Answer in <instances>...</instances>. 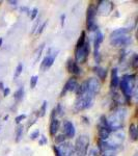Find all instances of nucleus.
I'll use <instances>...</instances> for the list:
<instances>
[{"label": "nucleus", "instance_id": "7", "mask_svg": "<svg viewBox=\"0 0 138 156\" xmlns=\"http://www.w3.org/2000/svg\"><path fill=\"white\" fill-rule=\"evenodd\" d=\"M89 54V42H85L83 46L76 48L75 50V62L77 64H83L87 59V56Z\"/></svg>", "mask_w": 138, "mask_h": 156}, {"label": "nucleus", "instance_id": "17", "mask_svg": "<svg viewBox=\"0 0 138 156\" xmlns=\"http://www.w3.org/2000/svg\"><path fill=\"white\" fill-rule=\"evenodd\" d=\"M117 72H119V71H117L116 68L112 69V71H111V87H112V89L117 87V85H119V79Z\"/></svg>", "mask_w": 138, "mask_h": 156}, {"label": "nucleus", "instance_id": "13", "mask_svg": "<svg viewBox=\"0 0 138 156\" xmlns=\"http://www.w3.org/2000/svg\"><path fill=\"white\" fill-rule=\"evenodd\" d=\"M78 85L79 84H78V82H77L76 78L71 77L66 82V84H64V90H62V92H61V96H64L67 92H75V90H77V87H78Z\"/></svg>", "mask_w": 138, "mask_h": 156}, {"label": "nucleus", "instance_id": "15", "mask_svg": "<svg viewBox=\"0 0 138 156\" xmlns=\"http://www.w3.org/2000/svg\"><path fill=\"white\" fill-rule=\"evenodd\" d=\"M67 71H69L70 73H72V74H74V75L81 74V69H80L78 64H77L75 60H73V59L67 60Z\"/></svg>", "mask_w": 138, "mask_h": 156}, {"label": "nucleus", "instance_id": "21", "mask_svg": "<svg viewBox=\"0 0 138 156\" xmlns=\"http://www.w3.org/2000/svg\"><path fill=\"white\" fill-rule=\"evenodd\" d=\"M129 133H130V137L132 138V140H136L137 137H138V130H137V127L135 124H132L130 125V128H129Z\"/></svg>", "mask_w": 138, "mask_h": 156}, {"label": "nucleus", "instance_id": "2", "mask_svg": "<svg viewBox=\"0 0 138 156\" xmlns=\"http://www.w3.org/2000/svg\"><path fill=\"white\" fill-rule=\"evenodd\" d=\"M135 78L136 76L133 74H127L124 75L122 78V80H119V85H120V90H122V94L125 95L126 98H131L133 90L135 89Z\"/></svg>", "mask_w": 138, "mask_h": 156}, {"label": "nucleus", "instance_id": "19", "mask_svg": "<svg viewBox=\"0 0 138 156\" xmlns=\"http://www.w3.org/2000/svg\"><path fill=\"white\" fill-rule=\"evenodd\" d=\"M94 71L96 72V74L98 75V77L100 78V79L104 80L105 78L107 76V71L106 69H103L101 67H95L94 68Z\"/></svg>", "mask_w": 138, "mask_h": 156}, {"label": "nucleus", "instance_id": "37", "mask_svg": "<svg viewBox=\"0 0 138 156\" xmlns=\"http://www.w3.org/2000/svg\"><path fill=\"white\" fill-rule=\"evenodd\" d=\"M9 92H11V90H9V87H5V89H4V90H3V94H4V96H9Z\"/></svg>", "mask_w": 138, "mask_h": 156}, {"label": "nucleus", "instance_id": "9", "mask_svg": "<svg viewBox=\"0 0 138 156\" xmlns=\"http://www.w3.org/2000/svg\"><path fill=\"white\" fill-rule=\"evenodd\" d=\"M132 43V37L129 34H124L114 39H110V44L114 47H122V46H127V45Z\"/></svg>", "mask_w": 138, "mask_h": 156}, {"label": "nucleus", "instance_id": "45", "mask_svg": "<svg viewBox=\"0 0 138 156\" xmlns=\"http://www.w3.org/2000/svg\"><path fill=\"white\" fill-rule=\"evenodd\" d=\"M102 156H106V155H102Z\"/></svg>", "mask_w": 138, "mask_h": 156}, {"label": "nucleus", "instance_id": "34", "mask_svg": "<svg viewBox=\"0 0 138 156\" xmlns=\"http://www.w3.org/2000/svg\"><path fill=\"white\" fill-rule=\"evenodd\" d=\"M64 140H66V136H64V134H60V135H58L56 138H55V140H56V143H64Z\"/></svg>", "mask_w": 138, "mask_h": 156}, {"label": "nucleus", "instance_id": "11", "mask_svg": "<svg viewBox=\"0 0 138 156\" xmlns=\"http://www.w3.org/2000/svg\"><path fill=\"white\" fill-rule=\"evenodd\" d=\"M57 53H58V51H54L53 53H49L45 56V58L43 59L42 64H41V70L42 71H47V70L49 69L50 67L53 65L55 58H56L57 56Z\"/></svg>", "mask_w": 138, "mask_h": 156}, {"label": "nucleus", "instance_id": "27", "mask_svg": "<svg viewBox=\"0 0 138 156\" xmlns=\"http://www.w3.org/2000/svg\"><path fill=\"white\" fill-rule=\"evenodd\" d=\"M22 71H23V65L20 62V64L17 66V68H16V72H15V75H14V77L15 78H18L20 75L22 74Z\"/></svg>", "mask_w": 138, "mask_h": 156}, {"label": "nucleus", "instance_id": "10", "mask_svg": "<svg viewBox=\"0 0 138 156\" xmlns=\"http://www.w3.org/2000/svg\"><path fill=\"white\" fill-rule=\"evenodd\" d=\"M56 149L61 156H74L75 154L74 146L70 144V143H66V142L61 143L59 146H57Z\"/></svg>", "mask_w": 138, "mask_h": 156}, {"label": "nucleus", "instance_id": "46", "mask_svg": "<svg viewBox=\"0 0 138 156\" xmlns=\"http://www.w3.org/2000/svg\"><path fill=\"white\" fill-rule=\"evenodd\" d=\"M112 156H115V155H112Z\"/></svg>", "mask_w": 138, "mask_h": 156}, {"label": "nucleus", "instance_id": "41", "mask_svg": "<svg viewBox=\"0 0 138 156\" xmlns=\"http://www.w3.org/2000/svg\"><path fill=\"white\" fill-rule=\"evenodd\" d=\"M3 89V83L2 82H0V90H2Z\"/></svg>", "mask_w": 138, "mask_h": 156}, {"label": "nucleus", "instance_id": "3", "mask_svg": "<svg viewBox=\"0 0 138 156\" xmlns=\"http://www.w3.org/2000/svg\"><path fill=\"white\" fill-rule=\"evenodd\" d=\"M89 146V138L87 135H80L75 144V152L78 156H86Z\"/></svg>", "mask_w": 138, "mask_h": 156}, {"label": "nucleus", "instance_id": "40", "mask_svg": "<svg viewBox=\"0 0 138 156\" xmlns=\"http://www.w3.org/2000/svg\"><path fill=\"white\" fill-rule=\"evenodd\" d=\"M9 3H11L12 5H17V3H18V1H9Z\"/></svg>", "mask_w": 138, "mask_h": 156}, {"label": "nucleus", "instance_id": "1", "mask_svg": "<svg viewBox=\"0 0 138 156\" xmlns=\"http://www.w3.org/2000/svg\"><path fill=\"white\" fill-rule=\"evenodd\" d=\"M127 115V109L124 107L116 108L111 115H109L107 119V125L110 131H117L120 130V128L122 127Z\"/></svg>", "mask_w": 138, "mask_h": 156}, {"label": "nucleus", "instance_id": "25", "mask_svg": "<svg viewBox=\"0 0 138 156\" xmlns=\"http://www.w3.org/2000/svg\"><path fill=\"white\" fill-rule=\"evenodd\" d=\"M85 31H82L81 32V36H80L78 42H77V45H76V48H79V47L83 46L84 43H85Z\"/></svg>", "mask_w": 138, "mask_h": 156}, {"label": "nucleus", "instance_id": "30", "mask_svg": "<svg viewBox=\"0 0 138 156\" xmlns=\"http://www.w3.org/2000/svg\"><path fill=\"white\" fill-rule=\"evenodd\" d=\"M44 46L45 45L43 44V45H41V46H40V48L37 49V51H36V58H34V62H37V60H39V58L40 57H41V54H42V51H43V49H44Z\"/></svg>", "mask_w": 138, "mask_h": 156}, {"label": "nucleus", "instance_id": "16", "mask_svg": "<svg viewBox=\"0 0 138 156\" xmlns=\"http://www.w3.org/2000/svg\"><path fill=\"white\" fill-rule=\"evenodd\" d=\"M98 128H99V129H98V133H99L100 140H107V138L111 134V131H110L109 128L105 127V126H101V125H99Z\"/></svg>", "mask_w": 138, "mask_h": 156}, {"label": "nucleus", "instance_id": "22", "mask_svg": "<svg viewBox=\"0 0 138 156\" xmlns=\"http://www.w3.org/2000/svg\"><path fill=\"white\" fill-rule=\"evenodd\" d=\"M99 150L103 153L110 150V147H109V145L107 144L106 140H99Z\"/></svg>", "mask_w": 138, "mask_h": 156}, {"label": "nucleus", "instance_id": "31", "mask_svg": "<svg viewBox=\"0 0 138 156\" xmlns=\"http://www.w3.org/2000/svg\"><path fill=\"white\" fill-rule=\"evenodd\" d=\"M25 119H26V115H18V117H16L15 121H16L17 124H20V123Z\"/></svg>", "mask_w": 138, "mask_h": 156}, {"label": "nucleus", "instance_id": "28", "mask_svg": "<svg viewBox=\"0 0 138 156\" xmlns=\"http://www.w3.org/2000/svg\"><path fill=\"white\" fill-rule=\"evenodd\" d=\"M37 80H39V76H36V75H33V76L30 78V87L31 89H34L36 87Z\"/></svg>", "mask_w": 138, "mask_h": 156}, {"label": "nucleus", "instance_id": "39", "mask_svg": "<svg viewBox=\"0 0 138 156\" xmlns=\"http://www.w3.org/2000/svg\"><path fill=\"white\" fill-rule=\"evenodd\" d=\"M64 18H66V16L64 15H61V25L64 26Z\"/></svg>", "mask_w": 138, "mask_h": 156}, {"label": "nucleus", "instance_id": "36", "mask_svg": "<svg viewBox=\"0 0 138 156\" xmlns=\"http://www.w3.org/2000/svg\"><path fill=\"white\" fill-rule=\"evenodd\" d=\"M39 144L41 145V146L45 145V144H47V137H46V136H44V135H42L41 140H39Z\"/></svg>", "mask_w": 138, "mask_h": 156}, {"label": "nucleus", "instance_id": "5", "mask_svg": "<svg viewBox=\"0 0 138 156\" xmlns=\"http://www.w3.org/2000/svg\"><path fill=\"white\" fill-rule=\"evenodd\" d=\"M85 84H86V90H85L84 95H86V96L95 98V95L98 94L101 90V83L95 77L85 80Z\"/></svg>", "mask_w": 138, "mask_h": 156}, {"label": "nucleus", "instance_id": "29", "mask_svg": "<svg viewBox=\"0 0 138 156\" xmlns=\"http://www.w3.org/2000/svg\"><path fill=\"white\" fill-rule=\"evenodd\" d=\"M131 66L134 68V69H137V66H138V56H137V54L133 55V58L131 60Z\"/></svg>", "mask_w": 138, "mask_h": 156}, {"label": "nucleus", "instance_id": "20", "mask_svg": "<svg viewBox=\"0 0 138 156\" xmlns=\"http://www.w3.org/2000/svg\"><path fill=\"white\" fill-rule=\"evenodd\" d=\"M128 31H129V30H128L127 28L116 29V30H114V31L111 32V34H110V39H114V37L124 36V34H128Z\"/></svg>", "mask_w": 138, "mask_h": 156}, {"label": "nucleus", "instance_id": "12", "mask_svg": "<svg viewBox=\"0 0 138 156\" xmlns=\"http://www.w3.org/2000/svg\"><path fill=\"white\" fill-rule=\"evenodd\" d=\"M62 129H64V135L66 137L72 138L75 136L76 130H75V126L72 122H70V121H64V125H62Z\"/></svg>", "mask_w": 138, "mask_h": 156}, {"label": "nucleus", "instance_id": "26", "mask_svg": "<svg viewBox=\"0 0 138 156\" xmlns=\"http://www.w3.org/2000/svg\"><path fill=\"white\" fill-rule=\"evenodd\" d=\"M46 112H47V101H44L41 106V109H40V112H39L40 117H44V115H46Z\"/></svg>", "mask_w": 138, "mask_h": 156}, {"label": "nucleus", "instance_id": "43", "mask_svg": "<svg viewBox=\"0 0 138 156\" xmlns=\"http://www.w3.org/2000/svg\"><path fill=\"white\" fill-rule=\"evenodd\" d=\"M90 154H91V156H97V154H95V152H94V151H92V152L90 153Z\"/></svg>", "mask_w": 138, "mask_h": 156}, {"label": "nucleus", "instance_id": "23", "mask_svg": "<svg viewBox=\"0 0 138 156\" xmlns=\"http://www.w3.org/2000/svg\"><path fill=\"white\" fill-rule=\"evenodd\" d=\"M23 95H24V87H21L16 93H15V95H14L15 100H16L17 102H19L20 100H22V98H23Z\"/></svg>", "mask_w": 138, "mask_h": 156}, {"label": "nucleus", "instance_id": "42", "mask_svg": "<svg viewBox=\"0 0 138 156\" xmlns=\"http://www.w3.org/2000/svg\"><path fill=\"white\" fill-rule=\"evenodd\" d=\"M2 46V37H0V47Z\"/></svg>", "mask_w": 138, "mask_h": 156}, {"label": "nucleus", "instance_id": "14", "mask_svg": "<svg viewBox=\"0 0 138 156\" xmlns=\"http://www.w3.org/2000/svg\"><path fill=\"white\" fill-rule=\"evenodd\" d=\"M103 42V34L100 30H97L96 37H95V58H96L97 62H100V53H99V49H100V45Z\"/></svg>", "mask_w": 138, "mask_h": 156}, {"label": "nucleus", "instance_id": "33", "mask_svg": "<svg viewBox=\"0 0 138 156\" xmlns=\"http://www.w3.org/2000/svg\"><path fill=\"white\" fill-rule=\"evenodd\" d=\"M37 14H39V9H37L36 7V9H32L31 15H30V19H31V20H34V19H36V15H37Z\"/></svg>", "mask_w": 138, "mask_h": 156}, {"label": "nucleus", "instance_id": "4", "mask_svg": "<svg viewBox=\"0 0 138 156\" xmlns=\"http://www.w3.org/2000/svg\"><path fill=\"white\" fill-rule=\"evenodd\" d=\"M92 102H94V98L92 97L86 96V95L79 96L77 98L76 101H75V104H74L75 112H82V110L89 108L92 105Z\"/></svg>", "mask_w": 138, "mask_h": 156}, {"label": "nucleus", "instance_id": "38", "mask_svg": "<svg viewBox=\"0 0 138 156\" xmlns=\"http://www.w3.org/2000/svg\"><path fill=\"white\" fill-rule=\"evenodd\" d=\"M53 149H54V152H55V156H61V155H60V153L58 152V151H57V149H56V147H55V146L53 147Z\"/></svg>", "mask_w": 138, "mask_h": 156}, {"label": "nucleus", "instance_id": "32", "mask_svg": "<svg viewBox=\"0 0 138 156\" xmlns=\"http://www.w3.org/2000/svg\"><path fill=\"white\" fill-rule=\"evenodd\" d=\"M40 136V131L39 130H36L34 132H32L31 134H30V138H31L32 140H36L37 137Z\"/></svg>", "mask_w": 138, "mask_h": 156}, {"label": "nucleus", "instance_id": "35", "mask_svg": "<svg viewBox=\"0 0 138 156\" xmlns=\"http://www.w3.org/2000/svg\"><path fill=\"white\" fill-rule=\"evenodd\" d=\"M46 25H47V22H44V23H43L41 26H40V28H39V30H37V32L36 34H41L43 31H44V28L45 27H46Z\"/></svg>", "mask_w": 138, "mask_h": 156}, {"label": "nucleus", "instance_id": "18", "mask_svg": "<svg viewBox=\"0 0 138 156\" xmlns=\"http://www.w3.org/2000/svg\"><path fill=\"white\" fill-rule=\"evenodd\" d=\"M59 129V121L57 119H53L51 121V124H50V134L52 136H54L57 133Z\"/></svg>", "mask_w": 138, "mask_h": 156}, {"label": "nucleus", "instance_id": "44", "mask_svg": "<svg viewBox=\"0 0 138 156\" xmlns=\"http://www.w3.org/2000/svg\"><path fill=\"white\" fill-rule=\"evenodd\" d=\"M134 156H138V154H135V155H134Z\"/></svg>", "mask_w": 138, "mask_h": 156}, {"label": "nucleus", "instance_id": "24", "mask_svg": "<svg viewBox=\"0 0 138 156\" xmlns=\"http://www.w3.org/2000/svg\"><path fill=\"white\" fill-rule=\"evenodd\" d=\"M22 135H23V126L22 125H19L16 129V142L19 143L22 138Z\"/></svg>", "mask_w": 138, "mask_h": 156}, {"label": "nucleus", "instance_id": "6", "mask_svg": "<svg viewBox=\"0 0 138 156\" xmlns=\"http://www.w3.org/2000/svg\"><path fill=\"white\" fill-rule=\"evenodd\" d=\"M96 15H97L96 6L91 4L87 9V14H86V27L90 31L98 30V24L96 23Z\"/></svg>", "mask_w": 138, "mask_h": 156}, {"label": "nucleus", "instance_id": "8", "mask_svg": "<svg viewBox=\"0 0 138 156\" xmlns=\"http://www.w3.org/2000/svg\"><path fill=\"white\" fill-rule=\"evenodd\" d=\"M112 9H113V3H112V2L107 1V0H102V1L98 2L96 11L97 12H99L100 15L106 16V15H109V12H111Z\"/></svg>", "mask_w": 138, "mask_h": 156}]
</instances>
